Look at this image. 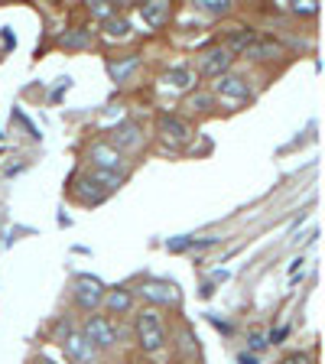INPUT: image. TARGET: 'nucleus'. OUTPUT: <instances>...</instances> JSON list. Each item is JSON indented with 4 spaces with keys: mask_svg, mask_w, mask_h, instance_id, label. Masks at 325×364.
<instances>
[{
    "mask_svg": "<svg viewBox=\"0 0 325 364\" xmlns=\"http://www.w3.org/2000/svg\"><path fill=\"white\" fill-rule=\"evenodd\" d=\"M78 198L82 202H92V205H98L104 196H111L114 189L121 186V176H114V173H101V169H88L82 179H78Z\"/></svg>",
    "mask_w": 325,
    "mask_h": 364,
    "instance_id": "nucleus-1",
    "label": "nucleus"
},
{
    "mask_svg": "<svg viewBox=\"0 0 325 364\" xmlns=\"http://www.w3.org/2000/svg\"><path fill=\"white\" fill-rule=\"evenodd\" d=\"M137 335H140V348H143V351H150V355H157L159 348H163L166 335H163L159 316L153 312V309H143V312L137 316Z\"/></svg>",
    "mask_w": 325,
    "mask_h": 364,
    "instance_id": "nucleus-2",
    "label": "nucleus"
},
{
    "mask_svg": "<svg viewBox=\"0 0 325 364\" xmlns=\"http://www.w3.org/2000/svg\"><path fill=\"white\" fill-rule=\"evenodd\" d=\"M82 335L92 342V348H111L114 342H117V332H114V326L104 316H92V319H88V326H85Z\"/></svg>",
    "mask_w": 325,
    "mask_h": 364,
    "instance_id": "nucleus-3",
    "label": "nucleus"
},
{
    "mask_svg": "<svg viewBox=\"0 0 325 364\" xmlns=\"http://www.w3.org/2000/svg\"><path fill=\"white\" fill-rule=\"evenodd\" d=\"M88 159H92V169H101V173L121 176V153H117L114 147H108V143H92Z\"/></svg>",
    "mask_w": 325,
    "mask_h": 364,
    "instance_id": "nucleus-4",
    "label": "nucleus"
},
{
    "mask_svg": "<svg viewBox=\"0 0 325 364\" xmlns=\"http://www.w3.org/2000/svg\"><path fill=\"white\" fill-rule=\"evenodd\" d=\"M75 299H78V306H85V309L101 306V299H104V286H101V280H94V277L82 273V277L75 280Z\"/></svg>",
    "mask_w": 325,
    "mask_h": 364,
    "instance_id": "nucleus-5",
    "label": "nucleus"
},
{
    "mask_svg": "<svg viewBox=\"0 0 325 364\" xmlns=\"http://www.w3.org/2000/svg\"><path fill=\"white\" fill-rule=\"evenodd\" d=\"M215 92H218V98H224V101H251V88H247V82L238 78V75H218Z\"/></svg>",
    "mask_w": 325,
    "mask_h": 364,
    "instance_id": "nucleus-6",
    "label": "nucleus"
},
{
    "mask_svg": "<svg viewBox=\"0 0 325 364\" xmlns=\"http://www.w3.org/2000/svg\"><path fill=\"white\" fill-rule=\"evenodd\" d=\"M140 143H143V131L130 121L117 124V127L111 131V137H108V147H114L117 153H121V150H137Z\"/></svg>",
    "mask_w": 325,
    "mask_h": 364,
    "instance_id": "nucleus-7",
    "label": "nucleus"
},
{
    "mask_svg": "<svg viewBox=\"0 0 325 364\" xmlns=\"http://www.w3.org/2000/svg\"><path fill=\"white\" fill-rule=\"evenodd\" d=\"M159 133H163V140H166L169 147H186L189 137H192L189 124L179 121V117H169V114H163V117H159Z\"/></svg>",
    "mask_w": 325,
    "mask_h": 364,
    "instance_id": "nucleus-8",
    "label": "nucleus"
},
{
    "mask_svg": "<svg viewBox=\"0 0 325 364\" xmlns=\"http://www.w3.org/2000/svg\"><path fill=\"white\" fill-rule=\"evenodd\" d=\"M62 345H65V355L72 358L75 364H92L94 361V348H92V342H88L82 332H68Z\"/></svg>",
    "mask_w": 325,
    "mask_h": 364,
    "instance_id": "nucleus-9",
    "label": "nucleus"
},
{
    "mask_svg": "<svg viewBox=\"0 0 325 364\" xmlns=\"http://www.w3.org/2000/svg\"><path fill=\"white\" fill-rule=\"evenodd\" d=\"M231 66V52L224 46H212V49H205L202 52V72L205 75H224V68Z\"/></svg>",
    "mask_w": 325,
    "mask_h": 364,
    "instance_id": "nucleus-10",
    "label": "nucleus"
},
{
    "mask_svg": "<svg viewBox=\"0 0 325 364\" xmlns=\"http://www.w3.org/2000/svg\"><path fill=\"white\" fill-rule=\"evenodd\" d=\"M140 293H143V299L159 303V306H179V290L173 283H147Z\"/></svg>",
    "mask_w": 325,
    "mask_h": 364,
    "instance_id": "nucleus-11",
    "label": "nucleus"
},
{
    "mask_svg": "<svg viewBox=\"0 0 325 364\" xmlns=\"http://www.w3.org/2000/svg\"><path fill=\"white\" fill-rule=\"evenodd\" d=\"M140 17H143V23H150V27H159V23H166V20H169V3H166V0L140 3Z\"/></svg>",
    "mask_w": 325,
    "mask_h": 364,
    "instance_id": "nucleus-12",
    "label": "nucleus"
},
{
    "mask_svg": "<svg viewBox=\"0 0 325 364\" xmlns=\"http://www.w3.org/2000/svg\"><path fill=\"white\" fill-rule=\"evenodd\" d=\"M280 52H283V46H280L277 39H260V36L244 49V56H251V59H273V56H280Z\"/></svg>",
    "mask_w": 325,
    "mask_h": 364,
    "instance_id": "nucleus-13",
    "label": "nucleus"
},
{
    "mask_svg": "<svg viewBox=\"0 0 325 364\" xmlns=\"http://www.w3.org/2000/svg\"><path fill=\"white\" fill-rule=\"evenodd\" d=\"M254 39H257V33H254V29L238 27V29H231V33H228V39H224V49L234 56V52H244V49L251 46Z\"/></svg>",
    "mask_w": 325,
    "mask_h": 364,
    "instance_id": "nucleus-14",
    "label": "nucleus"
},
{
    "mask_svg": "<svg viewBox=\"0 0 325 364\" xmlns=\"http://www.w3.org/2000/svg\"><path fill=\"white\" fill-rule=\"evenodd\" d=\"M101 303L108 306V312H127V309L133 306V296H130L127 290H111Z\"/></svg>",
    "mask_w": 325,
    "mask_h": 364,
    "instance_id": "nucleus-15",
    "label": "nucleus"
},
{
    "mask_svg": "<svg viewBox=\"0 0 325 364\" xmlns=\"http://www.w3.org/2000/svg\"><path fill=\"white\" fill-rule=\"evenodd\" d=\"M166 85H173V88H179V92H186V88H192L195 85V75L192 68L179 66V68H169L166 72Z\"/></svg>",
    "mask_w": 325,
    "mask_h": 364,
    "instance_id": "nucleus-16",
    "label": "nucleus"
},
{
    "mask_svg": "<svg viewBox=\"0 0 325 364\" xmlns=\"http://www.w3.org/2000/svg\"><path fill=\"white\" fill-rule=\"evenodd\" d=\"M137 62H140L137 56H124L121 62H111V66H108V72H111L114 82H127V75L137 68Z\"/></svg>",
    "mask_w": 325,
    "mask_h": 364,
    "instance_id": "nucleus-17",
    "label": "nucleus"
},
{
    "mask_svg": "<svg viewBox=\"0 0 325 364\" xmlns=\"http://www.w3.org/2000/svg\"><path fill=\"white\" fill-rule=\"evenodd\" d=\"M104 33H108L111 39H124V36H130V23L124 17H117V13H114V17L104 20Z\"/></svg>",
    "mask_w": 325,
    "mask_h": 364,
    "instance_id": "nucleus-18",
    "label": "nucleus"
},
{
    "mask_svg": "<svg viewBox=\"0 0 325 364\" xmlns=\"http://www.w3.org/2000/svg\"><path fill=\"white\" fill-rule=\"evenodd\" d=\"M88 39H92V29L78 27V29H72V33H65V36H62V43H65V46H68V49H78V46H85Z\"/></svg>",
    "mask_w": 325,
    "mask_h": 364,
    "instance_id": "nucleus-19",
    "label": "nucleus"
},
{
    "mask_svg": "<svg viewBox=\"0 0 325 364\" xmlns=\"http://www.w3.org/2000/svg\"><path fill=\"white\" fill-rule=\"evenodd\" d=\"M198 7H202L205 13H212V17H224V13L231 10V3H228V0H202Z\"/></svg>",
    "mask_w": 325,
    "mask_h": 364,
    "instance_id": "nucleus-20",
    "label": "nucleus"
},
{
    "mask_svg": "<svg viewBox=\"0 0 325 364\" xmlns=\"http://www.w3.org/2000/svg\"><path fill=\"white\" fill-rule=\"evenodd\" d=\"M88 10H92L94 17H101V20H108V17H114V3H108V0H94V3H88Z\"/></svg>",
    "mask_w": 325,
    "mask_h": 364,
    "instance_id": "nucleus-21",
    "label": "nucleus"
},
{
    "mask_svg": "<svg viewBox=\"0 0 325 364\" xmlns=\"http://www.w3.org/2000/svg\"><path fill=\"white\" fill-rule=\"evenodd\" d=\"M208 104H212V98H208V94H195V98H189V108H192V111H205Z\"/></svg>",
    "mask_w": 325,
    "mask_h": 364,
    "instance_id": "nucleus-22",
    "label": "nucleus"
},
{
    "mask_svg": "<svg viewBox=\"0 0 325 364\" xmlns=\"http://www.w3.org/2000/svg\"><path fill=\"white\" fill-rule=\"evenodd\" d=\"M251 348H254V351H263V348H267V338L260 335V332H254V335H251Z\"/></svg>",
    "mask_w": 325,
    "mask_h": 364,
    "instance_id": "nucleus-23",
    "label": "nucleus"
},
{
    "mask_svg": "<svg viewBox=\"0 0 325 364\" xmlns=\"http://www.w3.org/2000/svg\"><path fill=\"white\" fill-rule=\"evenodd\" d=\"M238 364H257V355H247V351H241V355H238Z\"/></svg>",
    "mask_w": 325,
    "mask_h": 364,
    "instance_id": "nucleus-24",
    "label": "nucleus"
},
{
    "mask_svg": "<svg viewBox=\"0 0 325 364\" xmlns=\"http://www.w3.org/2000/svg\"><path fill=\"white\" fill-rule=\"evenodd\" d=\"M283 364H309V355H289Z\"/></svg>",
    "mask_w": 325,
    "mask_h": 364,
    "instance_id": "nucleus-25",
    "label": "nucleus"
},
{
    "mask_svg": "<svg viewBox=\"0 0 325 364\" xmlns=\"http://www.w3.org/2000/svg\"><path fill=\"white\" fill-rule=\"evenodd\" d=\"M283 335H287V328H277V332H270V342H273V345H280V342H283Z\"/></svg>",
    "mask_w": 325,
    "mask_h": 364,
    "instance_id": "nucleus-26",
    "label": "nucleus"
}]
</instances>
